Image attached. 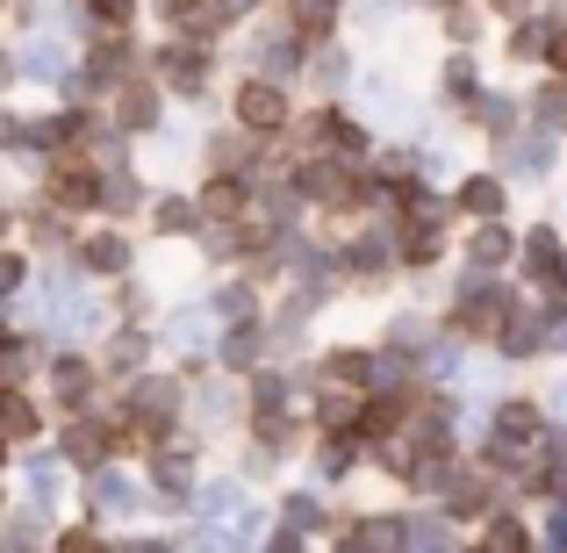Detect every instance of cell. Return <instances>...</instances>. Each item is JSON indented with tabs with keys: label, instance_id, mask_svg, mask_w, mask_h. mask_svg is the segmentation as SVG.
<instances>
[{
	"label": "cell",
	"instance_id": "obj_4",
	"mask_svg": "<svg viewBox=\"0 0 567 553\" xmlns=\"http://www.w3.org/2000/svg\"><path fill=\"white\" fill-rule=\"evenodd\" d=\"M43 396H51V410H58V417H72V410H101V396H109V373H101L94 352L58 346L51 360H43Z\"/></svg>",
	"mask_w": 567,
	"mask_h": 553
},
{
	"label": "cell",
	"instance_id": "obj_21",
	"mask_svg": "<svg viewBox=\"0 0 567 553\" xmlns=\"http://www.w3.org/2000/svg\"><path fill=\"white\" fill-rule=\"evenodd\" d=\"M317 381H338V388H360V396H374L381 388V352L367 346H331L317 360Z\"/></svg>",
	"mask_w": 567,
	"mask_h": 553
},
{
	"label": "cell",
	"instance_id": "obj_1",
	"mask_svg": "<svg viewBox=\"0 0 567 553\" xmlns=\"http://www.w3.org/2000/svg\"><path fill=\"white\" fill-rule=\"evenodd\" d=\"M230 115L245 137H259V144H280L295 130V86H280V80H259V72H237V86H230Z\"/></svg>",
	"mask_w": 567,
	"mask_h": 553
},
{
	"label": "cell",
	"instance_id": "obj_32",
	"mask_svg": "<svg viewBox=\"0 0 567 553\" xmlns=\"http://www.w3.org/2000/svg\"><path fill=\"white\" fill-rule=\"evenodd\" d=\"M560 252H567V245H560L554 231L525 237V274H532V280H554V274H560Z\"/></svg>",
	"mask_w": 567,
	"mask_h": 553
},
{
	"label": "cell",
	"instance_id": "obj_30",
	"mask_svg": "<svg viewBox=\"0 0 567 553\" xmlns=\"http://www.w3.org/2000/svg\"><path fill=\"white\" fill-rule=\"evenodd\" d=\"M474 553H532V532H525V518H511V511H488L482 518V546Z\"/></svg>",
	"mask_w": 567,
	"mask_h": 553
},
{
	"label": "cell",
	"instance_id": "obj_22",
	"mask_svg": "<svg viewBox=\"0 0 567 553\" xmlns=\"http://www.w3.org/2000/svg\"><path fill=\"white\" fill-rule=\"evenodd\" d=\"M0 439L22 453V446H43V402L29 388H0Z\"/></svg>",
	"mask_w": 567,
	"mask_h": 553
},
{
	"label": "cell",
	"instance_id": "obj_33",
	"mask_svg": "<svg viewBox=\"0 0 567 553\" xmlns=\"http://www.w3.org/2000/svg\"><path fill=\"white\" fill-rule=\"evenodd\" d=\"M496 346L517 352V360H525V352H539V317H532V309H511V324L496 331Z\"/></svg>",
	"mask_w": 567,
	"mask_h": 553
},
{
	"label": "cell",
	"instance_id": "obj_28",
	"mask_svg": "<svg viewBox=\"0 0 567 553\" xmlns=\"http://www.w3.org/2000/svg\"><path fill=\"white\" fill-rule=\"evenodd\" d=\"M467 259L482 266H511L517 259V237H511V223H474V237H467Z\"/></svg>",
	"mask_w": 567,
	"mask_h": 553
},
{
	"label": "cell",
	"instance_id": "obj_40",
	"mask_svg": "<svg viewBox=\"0 0 567 553\" xmlns=\"http://www.w3.org/2000/svg\"><path fill=\"white\" fill-rule=\"evenodd\" d=\"M115 553H173V540H115Z\"/></svg>",
	"mask_w": 567,
	"mask_h": 553
},
{
	"label": "cell",
	"instance_id": "obj_9",
	"mask_svg": "<svg viewBox=\"0 0 567 553\" xmlns=\"http://www.w3.org/2000/svg\"><path fill=\"white\" fill-rule=\"evenodd\" d=\"M80 496H86V518H94V525H115V518H144L152 489H144L137 474H123V460H109V468L80 474Z\"/></svg>",
	"mask_w": 567,
	"mask_h": 553
},
{
	"label": "cell",
	"instance_id": "obj_11",
	"mask_svg": "<svg viewBox=\"0 0 567 553\" xmlns=\"http://www.w3.org/2000/svg\"><path fill=\"white\" fill-rule=\"evenodd\" d=\"M302 65H309V43L295 37V29L280 22V14L259 29V37H251V51H245V72H259V80H280V86L302 80Z\"/></svg>",
	"mask_w": 567,
	"mask_h": 553
},
{
	"label": "cell",
	"instance_id": "obj_29",
	"mask_svg": "<svg viewBox=\"0 0 567 553\" xmlns=\"http://www.w3.org/2000/svg\"><path fill=\"white\" fill-rule=\"evenodd\" d=\"M360 460H367L360 431H331V439H317V474H323V482H338V474H352Z\"/></svg>",
	"mask_w": 567,
	"mask_h": 553
},
{
	"label": "cell",
	"instance_id": "obj_8",
	"mask_svg": "<svg viewBox=\"0 0 567 553\" xmlns=\"http://www.w3.org/2000/svg\"><path fill=\"white\" fill-rule=\"evenodd\" d=\"M72 72H80V43L72 37H58V29H29L22 43H14V80H29V86H65Z\"/></svg>",
	"mask_w": 567,
	"mask_h": 553
},
{
	"label": "cell",
	"instance_id": "obj_16",
	"mask_svg": "<svg viewBox=\"0 0 567 553\" xmlns=\"http://www.w3.org/2000/svg\"><path fill=\"white\" fill-rule=\"evenodd\" d=\"M274 352H266V324H216V338H208V367L216 373H237L245 381L251 367H266Z\"/></svg>",
	"mask_w": 567,
	"mask_h": 553
},
{
	"label": "cell",
	"instance_id": "obj_34",
	"mask_svg": "<svg viewBox=\"0 0 567 553\" xmlns=\"http://www.w3.org/2000/svg\"><path fill=\"white\" fill-rule=\"evenodd\" d=\"M51 553H115V540L94 525V518H86V525H65V532H58Z\"/></svg>",
	"mask_w": 567,
	"mask_h": 553
},
{
	"label": "cell",
	"instance_id": "obj_17",
	"mask_svg": "<svg viewBox=\"0 0 567 553\" xmlns=\"http://www.w3.org/2000/svg\"><path fill=\"white\" fill-rule=\"evenodd\" d=\"M72 245H80V216H65V208H51V202L22 208V252H37V259H65Z\"/></svg>",
	"mask_w": 567,
	"mask_h": 553
},
{
	"label": "cell",
	"instance_id": "obj_35",
	"mask_svg": "<svg viewBox=\"0 0 567 553\" xmlns=\"http://www.w3.org/2000/svg\"><path fill=\"white\" fill-rule=\"evenodd\" d=\"M280 525H295V532H317V525H323V503L309 496V489H288V496H280Z\"/></svg>",
	"mask_w": 567,
	"mask_h": 553
},
{
	"label": "cell",
	"instance_id": "obj_13",
	"mask_svg": "<svg viewBox=\"0 0 567 553\" xmlns=\"http://www.w3.org/2000/svg\"><path fill=\"white\" fill-rule=\"evenodd\" d=\"M152 331H158V352L187 360V352H208V338H216V317H208L202 295H187V303H166V309H158Z\"/></svg>",
	"mask_w": 567,
	"mask_h": 553
},
{
	"label": "cell",
	"instance_id": "obj_23",
	"mask_svg": "<svg viewBox=\"0 0 567 553\" xmlns=\"http://www.w3.org/2000/svg\"><path fill=\"white\" fill-rule=\"evenodd\" d=\"M360 388H338V381H317V396H309V431L317 439H331V431H352V417H360Z\"/></svg>",
	"mask_w": 567,
	"mask_h": 553
},
{
	"label": "cell",
	"instance_id": "obj_38",
	"mask_svg": "<svg viewBox=\"0 0 567 553\" xmlns=\"http://www.w3.org/2000/svg\"><path fill=\"white\" fill-rule=\"evenodd\" d=\"M266 553H309V532H295V525H274V532H266Z\"/></svg>",
	"mask_w": 567,
	"mask_h": 553
},
{
	"label": "cell",
	"instance_id": "obj_18",
	"mask_svg": "<svg viewBox=\"0 0 567 553\" xmlns=\"http://www.w3.org/2000/svg\"><path fill=\"white\" fill-rule=\"evenodd\" d=\"M144 231L166 237V245H194V237H202L208 223H202V202H194V194L158 187V194H152V208H144Z\"/></svg>",
	"mask_w": 567,
	"mask_h": 553
},
{
	"label": "cell",
	"instance_id": "obj_36",
	"mask_svg": "<svg viewBox=\"0 0 567 553\" xmlns=\"http://www.w3.org/2000/svg\"><path fill=\"white\" fill-rule=\"evenodd\" d=\"M144 0H86V14H94V29H130L137 22Z\"/></svg>",
	"mask_w": 567,
	"mask_h": 553
},
{
	"label": "cell",
	"instance_id": "obj_19",
	"mask_svg": "<svg viewBox=\"0 0 567 553\" xmlns=\"http://www.w3.org/2000/svg\"><path fill=\"white\" fill-rule=\"evenodd\" d=\"M152 181H144L137 166H115V173H101V202H94V216L101 223H144V208H152Z\"/></svg>",
	"mask_w": 567,
	"mask_h": 553
},
{
	"label": "cell",
	"instance_id": "obj_15",
	"mask_svg": "<svg viewBox=\"0 0 567 553\" xmlns=\"http://www.w3.org/2000/svg\"><path fill=\"white\" fill-rule=\"evenodd\" d=\"M259 137H245V130L230 123V115H223L216 130H202V166L208 173H237V181H259Z\"/></svg>",
	"mask_w": 567,
	"mask_h": 553
},
{
	"label": "cell",
	"instance_id": "obj_44",
	"mask_svg": "<svg viewBox=\"0 0 567 553\" xmlns=\"http://www.w3.org/2000/svg\"><path fill=\"white\" fill-rule=\"evenodd\" d=\"M8 460H14V446H8V439H0V474H8Z\"/></svg>",
	"mask_w": 567,
	"mask_h": 553
},
{
	"label": "cell",
	"instance_id": "obj_43",
	"mask_svg": "<svg viewBox=\"0 0 567 553\" xmlns=\"http://www.w3.org/2000/svg\"><path fill=\"white\" fill-rule=\"evenodd\" d=\"M488 8H496V14H525V0H488Z\"/></svg>",
	"mask_w": 567,
	"mask_h": 553
},
{
	"label": "cell",
	"instance_id": "obj_3",
	"mask_svg": "<svg viewBox=\"0 0 567 553\" xmlns=\"http://www.w3.org/2000/svg\"><path fill=\"white\" fill-rule=\"evenodd\" d=\"M51 453L65 460L72 474H94V468H109L115 453H130V439H123V424H115L109 410H72V417H58Z\"/></svg>",
	"mask_w": 567,
	"mask_h": 553
},
{
	"label": "cell",
	"instance_id": "obj_24",
	"mask_svg": "<svg viewBox=\"0 0 567 553\" xmlns=\"http://www.w3.org/2000/svg\"><path fill=\"white\" fill-rule=\"evenodd\" d=\"M202 303H208V317L216 324H259V288H251L245 274H230V280H216V288H202Z\"/></svg>",
	"mask_w": 567,
	"mask_h": 553
},
{
	"label": "cell",
	"instance_id": "obj_2",
	"mask_svg": "<svg viewBox=\"0 0 567 553\" xmlns=\"http://www.w3.org/2000/svg\"><path fill=\"white\" fill-rule=\"evenodd\" d=\"M144 72L166 86V101H208V80H216V43L166 37V43L144 51Z\"/></svg>",
	"mask_w": 567,
	"mask_h": 553
},
{
	"label": "cell",
	"instance_id": "obj_26",
	"mask_svg": "<svg viewBox=\"0 0 567 553\" xmlns=\"http://www.w3.org/2000/svg\"><path fill=\"white\" fill-rule=\"evenodd\" d=\"M453 208H460V216H474V223H503L511 194H503V181H496V173H467V181L453 187Z\"/></svg>",
	"mask_w": 567,
	"mask_h": 553
},
{
	"label": "cell",
	"instance_id": "obj_25",
	"mask_svg": "<svg viewBox=\"0 0 567 553\" xmlns=\"http://www.w3.org/2000/svg\"><path fill=\"white\" fill-rule=\"evenodd\" d=\"M338 14H346V0H280V22H288L302 43H331Z\"/></svg>",
	"mask_w": 567,
	"mask_h": 553
},
{
	"label": "cell",
	"instance_id": "obj_45",
	"mask_svg": "<svg viewBox=\"0 0 567 553\" xmlns=\"http://www.w3.org/2000/svg\"><path fill=\"white\" fill-rule=\"evenodd\" d=\"M0 22H8V0H0Z\"/></svg>",
	"mask_w": 567,
	"mask_h": 553
},
{
	"label": "cell",
	"instance_id": "obj_12",
	"mask_svg": "<svg viewBox=\"0 0 567 553\" xmlns=\"http://www.w3.org/2000/svg\"><path fill=\"white\" fill-rule=\"evenodd\" d=\"M94 360H101L109 381H137L144 367H158V331H152V324H109Z\"/></svg>",
	"mask_w": 567,
	"mask_h": 553
},
{
	"label": "cell",
	"instance_id": "obj_41",
	"mask_svg": "<svg viewBox=\"0 0 567 553\" xmlns=\"http://www.w3.org/2000/svg\"><path fill=\"white\" fill-rule=\"evenodd\" d=\"M539 115H546V123H567V86H560V94H546V101H539Z\"/></svg>",
	"mask_w": 567,
	"mask_h": 553
},
{
	"label": "cell",
	"instance_id": "obj_14",
	"mask_svg": "<svg viewBox=\"0 0 567 553\" xmlns=\"http://www.w3.org/2000/svg\"><path fill=\"white\" fill-rule=\"evenodd\" d=\"M14 474H22L29 511H43V518H51L58 503H65V489H72V468L51 453V446H22V453H14Z\"/></svg>",
	"mask_w": 567,
	"mask_h": 553
},
{
	"label": "cell",
	"instance_id": "obj_42",
	"mask_svg": "<svg viewBox=\"0 0 567 553\" xmlns=\"http://www.w3.org/2000/svg\"><path fill=\"white\" fill-rule=\"evenodd\" d=\"M8 86H14V51L0 43V101H8Z\"/></svg>",
	"mask_w": 567,
	"mask_h": 553
},
{
	"label": "cell",
	"instance_id": "obj_5",
	"mask_svg": "<svg viewBox=\"0 0 567 553\" xmlns=\"http://www.w3.org/2000/svg\"><path fill=\"white\" fill-rule=\"evenodd\" d=\"M37 202L65 208V216H94V202H101V166H94L86 152L43 158V166H37Z\"/></svg>",
	"mask_w": 567,
	"mask_h": 553
},
{
	"label": "cell",
	"instance_id": "obj_37",
	"mask_svg": "<svg viewBox=\"0 0 567 553\" xmlns=\"http://www.w3.org/2000/svg\"><path fill=\"white\" fill-rule=\"evenodd\" d=\"M445 37H453V43H474V37H482V14L453 0V8H445Z\"/></svg>",
	"mask_w": 567,
	"mask_h": 553
},
{
	"label": "cell",
	"instance_id": "obj_39",
	"mask_svg": "<svg viewBox=\"0 0 567 553\" xmlns=\"http://www.w3.org/2000/svg\"><path fill=\"white\" fill-rule=\"evenodd\" d=\"M546 65L567 80V29H546Z\"/></svg>",
	"mask_w": 567,
	"mask_h": 553
},
{
	"label": "cell",
	"instance_id": "obj_31",
	"mask_svg": "<svg viewBox=\"0 0 567 553\" xmlns=\"http://www.w3.org/2000/svg\"><path fill=\"white\" fill-rule=\"evenodd\" d=\"M302 72L317 80V94H338L352 65H346V51H338V43H309V65H302Z\"/></svg>",
	"mask_w": 567,
	"mask_h": 553
},
{
	"label": "cell",
	"instance_id": "obj_7",
	"mask_svg": "<svg viewBox=\"0 0 567 553\" xmlns=\"http://www.w3.org/2000/svg\"><path fill=\"white\" fill-rule=\"evenodd\" d=\"M101 115H109V123L123 130V137H152V130L173 115V101H166V86H158L152 72H130V80L115 86L109 101H101Z\"/></svg>",
	"mask_w": 567,
	"mask_h": 553
},
{
	"label": "cell",
	"instance_id": "obj_10",
	"mask_svg": "<svg viewBox=\"0 0 567 553\" xmlns=\"http://www.w3.org/2000/svg\"><path fill=\"white\" fill-rule=\"evenodd\" d=\"M187 424L202 431V439L245 424V381H237V373H202V381H187Z\"/></svg>",
	"mask_w": 567,
	"mask_h": 553
},
{
	"label": "cell",
	"instance_id": "obj_6",
	"mask_svg": "<svg viewBox=\"0 0 567 553\" xmlns=\"http://www.w3.org/2000/svg\"><path fill=\"white\" fill-rule=\"evenodd\" d=\"M72 266H80L94 288H109V280L137 274V237H130L123 223H86L80 245H72Z\"/></svg>",
	"mask_w": 567,
	"mask_h": 553
},
{
	"label": "cell",
	"instance_id": "obj_27",
	"mask_svg": "<svg viewBox=\"0 0 567 553\" xmlns=\"http://www.w3.org/2000/svg\"><path fill=\"white\" fill-rule=\"evenodd\" d=\"M395 259L402 266H439L445 259V223H402L395 231Z\"/></svg>",
	"mask_w": 567,
	"mask_h": 553
},
{
	"label": "cell",
	"instance_id": "obj_20",
	"mask_svg": "<svg viewBox=\"0 0 567 553\" xmlns=\"http://www.w3.org/2000/svg\"><path fill=\"white\" fill-rule=\"evenodd\" d=\"M194 202H202V223H208V231H230V223L251 208V181H237V173H208V181L194 187Z\"/></svg>",
	"mask_w": 567,
	"mask_h": 553
}]
</instances>
